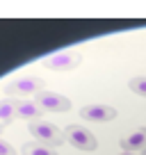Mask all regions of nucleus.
I'll return each instance as SVG.
<instances>
[{"mask_svg": "<svg viewBox=\"0 0 146 155\" xmlns=\"http://www.w3.org/2000/svg\"><path fill=\"white\" fill-rule=\"evenodd\" d=\"M62 135H64V139H66L68 144L73 146V148H78V150L94 153V150L98 148V139L87 130V128L78 126V123H71V126H66Z\"/></svg>", "mask_w": 146, "mask_h": 155, "instance_id": "nucleus-2", "label": "nucleus"}, {"mask_svg": "<svg viewBox=\"0 0 146 155\" xmlns=\"http://www.w3.org/2000/svg\"><path fill=\"white\" fill-rule=\"evenodd\" d=\"M44 114L37 103L32 101H16V116L18 119H28V121H39V116Z\"/></svg>", "mask_w": 146, "mask_h": 155, "instance_id": "nucleus-8", "label": "nucleus"}, {"mask_svg": "<svg viewBox=\"0 0 146 155\" xmlns=\"http://www.w3.org/2000/svg\"><path fill=\"white\" fill-rule=\"evenodd\" d=\"M16 119V101L2 98L0 101V126H9Z\"/></svg>", "mask_w": 146, "mask_h": 155, "instance_id": "nucleus-9", "label": "nucleus"}, {"mask_svg": "<svg viewBox=\"0 0 146 155\" xmlns=\"http://www.w3.org/2000/svg\"><path fill=\"white\" fill-rule=\"evenodd\" d=\"M46 89V82L41 80V78L37 75H25V78H16V80H12V82H7L5 91H7V98L9 96H30V94H37L44 91Z\"/></svg>", "mask_w": 146, "mask_h": 155, "instance_id": "nucleus-3", "label": "nucleus"}, {"mask_svg": "<svg viewBox=\"0 0 146 155\" xmlns=\"http://www.w3.org/2000/svg\"><path fill=\"white\" fill-rule=\"evenodd\" d=\"M0 155H16V150H14V146H9V141L0 139Z\"/></svg>", "mask_w": 146, "mask_h": 155, "instance_id": "nucleus-12", "label": "nucleus"}, {"mask_svg": "<svg viewBox=\"0 0 146 155\" xmlns=\"http://www.w3.org/2000/svg\"><path fill=\"white\" fill-rule=\"evenodd\" d=\"M80 62H82V55L78 50H59V53H53L50 57H46L41 64L53 71H73Z\"/></svg>", "mask_w": 146, "mask_h": 155, "instance_id": "nucleus-4", "label": "nucleus"}, {"mask_svg": "<svg viewBox=\"0 0 146 155\" xmlns=\"http://www.w3.org/2000/svg\"><path fill=\"white\" fill-rule=\"evenodd\" d=\"M28 130H30V135L37 139V144H44V146H48V148L62 146V141H64L62 130L50 121H32L28 126Z\"/></svg>", "mask_w": 146, "mask_h": 155, "instance_id": "nucleus-1", "label": "nucleus"}, {"mask_svg": "<svg viewBox=\"0 0 146 155\" xmlns=\"http://www.w3.org/2000/svg\"><path fill=\"white\" fill-rule=\"evenodd\" d=\"M128 87H130L132 94L146 98V75H135V78H130V80H128Z\"/></svg>", "mask_w": 146, "mask_h": 155, "instance_id": "nucleus-11", "label": "nucleus"}, {"mask_svg": "<svg viewBox=\"0 0 146 155\" xmlns=\"http://www.w3.org/2000/svg\"><path fill=\"white\" fill-rule=\"evenodd\" d=\"M119 110H114L112 105H85L80 107V119L85 121H94V123H105L117 119Z\"/></svg>", "mask_w": 146, "mask_h": 155, "instance_id": "nucleus-6", "label": "nucleus"}, {"mask_svg": "<svg viewBox=\"0 0 146 155\" xmlns=\"http://www.w3.org/2000/svg\"><path fill=\"white\" fill-rule=\"evenodd\" d=\"M2 130H5V128H2V126H0V132H2Z\"/></svg>", "mask_w": 146, "mask_h": 155, "instance_id": "nucleus-15", "label": "nucleus"}, {"mask_svg": "<svg viewBox=\"0 0 146 155\" xmlns=\"http://www.w3.org/2000/svg\"><path fill=\"white\" fill-rule=\"evenodd\" d=\"M121 155H137V153H121Z\"/></svg>", "mask_w": 146, "mask_h": 155, "instance_id": "nucleus-13", "label": "nucleus"}, {"mask_svg": "<svg viewBox=\"0 0 146 155\" xmlns=\"http://www.w3.org/2000/svg\"><path fill=\"white\" fill-rule=\"evenodd\" d=\"M119 146L123 148V153H137V150H144L146 148V128H137L135 132L121 137Z\"/></svg>", "mask_w": 146, "mask_h": 155, "instance_id": "nucleus-7", "label": "nucleus"}, {"mask_svg": "<svg viewBox=\"0 0 146 155\" xmlns=\"http://www.w3.org/2000/svg\"><path fill=\"white\" fill-rule=\"evenodd\" d=\"M141 155H146V148H144V150H141Z\"/></svg>", "mask_w": 146, "mask_h": 155, "instance_id": "nucleus-14", "label": "nucleus"}, {"mask_svg": "<svg viewBox=\"0 0 146 155\" xmlns=\"http://www.w3.org/2000/svg\"><path fill=\"white\" fill-rule=\"evenodd\" d=\"M34 103L41 107L44 112H68L71 110V101L62 94H55V91H39L34 96Z\"/></svg>", "mask_w": 146, "mask_h": 155, "instance_id": "nucleus-5", "label": "nucleus"}, {"mask_svg": "<svg viewBox=\"0 0 146 155\" xmlns=\"http://www.w3.org/2000/svg\"><path fill=\"white\" fill-rule=\"evenodd\" d=\"M21 153L23 155H57V150L48 148V146H44V144H37V141H25Z\"/></svg>", "mask_w": 146, "mask_h": 155, "instance_id": "nucleus-10", "label": "nucleus"}]
</instances>
